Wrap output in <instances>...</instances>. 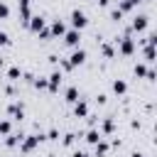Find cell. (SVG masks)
<instances>
[{
  "instance_id": "6da1fadb",
  "label": "cell",
  "mask_w": 157,
  "mask_h": 157,
  "mask_svg": "<svg viewBox=\"0 0 157 157\" xmlns=\"http://www.w3.org/2000/svg\"><path fill=\"white\" fill-rule=\"evenodd\" d=\"M44 140V135L42 132H34V135H25L22 140H20V152H32L39 142Z\"/></svg>"
},
{
  "instance_id": "7a4b0ae2",
  "label": "cell",
  "mask_w": 157,
  "mask_h": 157,
  "mask_svg": "<svg viewBox=\"0 0 157 157\" xmlns=\"http://www.w3.org/2000/svg\"><path fill=\"white\" fill-rule=\"evenodd\" d=\"M115 44H118L120 54H125V56H132V54H135V49H137V44H135V39H132L130 34H125L123 39H115Z\"/></svg>"
},
{
  "instance_id": "3957f363",
  "label": "cell",
  "mask_w": 157,
  "mask_h": 157,
  "mask_svg": "<svg viewBox=\"0 0 157 157\" xmlns=\"http://www.w3.org/2000/svg\"><path fill=\"white\" fill-rule=\"evenodd\" d=\"M86 25H88L86 12H83V10H74V12H71V29H78V32H81Z\"/></svg>"
},
{
  "instance_id": "277c9868",
  "label": "cell",
  "mask_w": 157,
  "mask_h": 157,
  "mask_svg": "<svg viewBox=\"0 0 157 157\" xmlns=\"http://www.w3.org/2000/svg\"><path fill=\"white\" fill-rule=\"evenodd\" d=\"M64 44L71 47V49H76V47L81 44V32H78V29H66V32H64Z\"/></svg>"
},
{
  "instance_id": "5b68a950",
  "label": "cell",
  "mask_w": 157,
  "mask_h": 157,
  "mask_svg": "<svg viewBox=\"0 0 157 157\" xmlns=\"http://www.w3.org/2000/svg\"><path fill=\"white\" fill-rule=\"evenodd\" d=\"M86 61V49H81V47H76L74 52H71V56H69V64H71V69H76V66H81Z\"/></svg>"
},
{
  "instance_id": "8992f818",
  "label": "cell",
  "mask_w": 157,
  "mask_h": 157,
  "mask_svg": "<svg viewBox=\"0 0 157 157\" xmlns=\"http://www.w3.org/2000/svg\"><path fill=\"white\" fill-rule=\"evenodd\" d=\"M61 78H64V76H61V71H59V69H56V71H52V74H49V78H47V83H49V86H47V91L56 93V91H59V86H61Z\"/></svg>"
},
{
  "instance_id": "52a82bcc",
  "label": "cell",
  "mask_w": 157,
  "mask_h": 157,
  "mask_svg": "<svg viewBox=\"0 0 157 157\" xmlns=\"http://www.w3.org/2000/svg\"><path fill=\"white\" fill-rule=\"evenodd\" d=\"M7 115H10L12 120H22V118H25V105L17 103V101L10 103V105H7Z\"/></svg>"
},
{
  "instance_id": "ba28073f",
  "label": "cell",
  "mask_w": 157,
  "mask_h": 157,
  "mask_svg": "<svg viewBox=\"0 0 157 157\" xmlns=\"http://www.w3.org/2000/svg\"><path fill=\"white\" fill-rule=\"evenodd\" d=\"M29 17H32V10H29V0H20V22H22L25 27H27Z\"/></svg>"
},
{
  "instance_id": "9c48e42d",
  "label": "cell",
  "mask_w": 157,
  "mask_h": 157,
  "mask_svg": "<svg viewBox=\"0 0 157 157\" xmlns=\"http://www.w3.org/2000/svg\"><path fill=\"white\" fill-rule=\"evenodd\" d=\"M147 25H150V17H147V15H137V17L132 20V25H130V27H132L135 32H145V29H147Z\"/></svg>"
},
{
  "instance_id": "30bf717a",
  "label": "cell",
  "mask_w": 157,
  "mask_h": 157,
  "mask_svg": "<svg viewBox=\"0 0 157 157\" xmlns=\"http://www.w3.org/2000/svg\"><path fill=\"white\" fill-rule=\"evenodd\" d=\"M64 32H66V25H64L61 20H52V25H49V34H52V37H64Z\"/></svg>"
},
{
  "instance_id": "8fae6325",
  "label": "cell",
  "mask_w": 157,
  "mask_h": 157,
  "mask_svg": "<svg viewBox=\"0 0 157 157\" xmlns=\"http://www.w3.org/2000/svg\"><path fill=\"white\" fill-rule=\"evenodd\" d=\"M44 25H47V22H44V17H42V15H32V17H29V22H27V27H29L34 34H37Z\"/></svg>"
},
{
  "instance_id": "7c38bea8",
  "label": "cell",
  "mask_w": 157,
  "mask_h": 157,
  "mask_svg": "<svg viewBox=\"0 0 157 157\" xmlns=\"http://www.w3.org/2000/svg\"><path fill=\"white\" fill-rule=\"evenodd\" d=\"M74 115H76V118H88V103L78 98V101L74 103Z\"/></svg>"
},
{
  "instance_id": "4fadbf2b",
  "label": "cell",
  "mask_w": 157,
  "mask_h": 157,
  "mask_svg": "<svg viewBox=\"0 0 157 157\" xmlns=\"http://www.w3.org/2000/svg\"><path fill=\"white\" fill-rule=\"evenodd\" d=\"M113 130H115V120H113V118H105V120L101 123V130H98V132H101V135H110Z\"/></svg>"
},
{
  "instance_id": "5bb4252c",
  "label": "cell",
  "mask_w": 157,
  "mask_h": 157,
  "mask_svg": "<svg viewBox=\"0 0 157 157\" xmlns=\"http://www.w3.org/2000/svg\"><path fill=\"white\" fill-rule=\"evenodd\" d=\"M93 147H96V157H105V155H108V150H110V145H108L103 137H101V140H98Z\"/></svg>"
},
{
  "instance_id": "9a60e30c",
  "label": "cell",
  "mask_w": 157,
  "mask_h": 157,
  "mask_svg": "<svg viewBox=\"0 0 157 157\" xmlns=\"http://www.w3.org/2000/svg\"><path fill=\"white\" fill-rule=\"evenodd\" d=\"M78 96H81V93H78V88H76V86H69V88L64 91V98H66L69 103H76V101H78Z\"/></svg>"
},
{
  "instance_id": "2e32d148",
  "label": "cell",
  "mask_w": 157,
  "mask_h": 157,
  "mask_svg": "<svg viewBox=\"0 0 157 157\" xmlns=\"http://www.w3.org/2000/svg\"><path fill=\"white\" fill-rule=\"evenodd\" d=\"M22 137H25L22 132H10V135H5V145H7V147H15V145H20Z\"/></svg>"
},
{
  "instance_id": "e0dca14e",
  "label": "cell",
  "mask_w": 157,
  "mask_h": 157,
  "mask_svg": "<svg viewBox=\"0 0 157 157\" xmlns=\"http://www.w3.org/2000/svg\"><path fill=\"white\" fill-rule=\"evenodd\" d=\"M125 91H128V83H125L123 78H115V81H113V93H115V96H123Z\"/></svg>"
},
{
  "instance_id": "ac0fdd59",
  "label": "cell",
  "mask_w": 157,
  "mask_h": 157,
  "mask_svg": "<svg viewBox=\"0 0 157 157\" xmlns=\"http://www.w3.org/2000/svg\"><path fill=\"white\" fill-rule=\"evenodd\" d=\"M7 78H10V81H20V78H22V69H20V66H10V69H7Z\"/></svg>"
},
{
  "instance_id": "d6986e66",
  "label": "cell",
  "mask_w": 157,
  "mask_h": 157,
  "mask_svg": "<svg viewBox=\"0 0 157 157\" xmlns=\"http://www.w3.org/2000/svg\"><path fill=\"white\" fill-rule=\"evenodd\" d=\"M98 140H101V132H98V130H88V132H86V142H88V145H96Z\"/></svg>"
},
{
  "instance_id": "ffe728a7",
  "label": "cell",
  "mask_w": 157,
  "mask_h": 157,
  "mask_svg": "<svg viewBox=\"0 0 157 157\" xmlns=\"http://www.w3.org/2000/svg\"><path fill=\"white\" fill-rule=\"evenodd\" d=\"M142 54H145V59H147L150 64L155 61V47H152V44H145V49H142Z\"/></svg>"
},
{
  "instance_id": "44dd1931",
  "label": "cell",
  "mask_w": 157,
  "mask_h": 157,
  "mask_svg": "<svg viewBox=\"0 0 157 157\" xmlns=\"http://www.w3.org/2000/svg\"><path fill=\"white\" fill-rule=\"evenodd\" d=\"M12 132V123L10 120H0V135H10Z\"/></svg>"
},
{
  "instance_id": "7402d4cb",
  "label": "cell",
  "mask_w": 157,
  "mask_h": 157,
  "mask_svg": "<svg viewBox=\"0 0 157 157\" xmlns=\"http://www.w3.org/2000/svg\"><path fill=\"white\" fill-rule=\"evenodd\" d=\"M101 52H103L105 59H113V54H115V49H113L110 44H101Z\"/></svg>"
},
{
  "instance_id": "603a6c76",
  "label": "cell",
  "mask_w": 157,
  "mask_h": 157,
  "mask_svg": "<svg viewBox=\"0 0 157 157\" xmlns=\"http://www.w3.org/2000/svg\"><path fill=\"white\" fill-rule=\"evenodd\" d=\"M123 15H125V12H123V10H118V7H113V10H110V20H113V22H120V20H123Z\"/></svg>"
},
{
  "instance_id": "cb8c5ba5",
  "label": "cell",
  "mask_w": 157,
  "mask_h": 157,
  "mask_svg": "<svg viewBox=\"0 0 157 157\" xmlns=\"http://www.w3.org/2000/svg\"><path fill=\"white\" fill-rule=\"evenodd\" d=\"M74 140H76V135H74V132H66V135L61 137V145H66V147H69V145H74Z\"/></svg>"
},
{
  "instance_id": "d4e9b609",
  "label": "cell",
  "mask_w": 157,
  "mask_h": 157,
  "mask_svg": "<svg viewBox=\"0 0 157 157\" xmlns=\"http://www.w3.org/2000/svg\"><path fill=\"white\" fill-rule=\"evenodd\" d=\"M132 71H135V76H145V74H147V66H145V64H135Z\"/></svg>"
},
{
  "instance_id": "484cf974",
  "label": "cell",
  "mask_w": 157,
  "mask_h": 157,
  "mask_svg": "<svg viewBox=\"0 0 157 157\" xmlns=\"http://www.w3.org/2000/svg\"><path fill=\"white\" fill-rule=\"evenodd\" d=\"M32 83H34L37 88H42V91H47V86H49V83H47V78H34Z\"/></svg>"
},
{
  "instance_id": "4316f807",
  "label": "cell",
  "mask_w": 157,
  "mask_h": 157,
  "mask_svg": "<svg viewBox=\"0 0 157 157\" xmlns=\"http://www.w3.org/2000/svg\"><path fill=\"white\" fill-rule=\"evenodd\" d=\"M10 42H12V39H10V34H7V32H0V47H7Z\"/></svg>"
},
{
  "instance_id": "83f0119b",
  "label": "cell",
  "mask_w": 157,
  "mask_h": 157,
  "mask_svg": "<svg viewBox=\"0 0 157 157\" xmlns=\"http://www.w3.org/2000/svg\"><path fill=\"white\" fill-rule=\"evenodd\" d=\"M5 17H10V7L5 2H0V20H5Z\"/></svg>"
},
{
  "instance_id": "f1b7e54d",
  "label": "cell",
  "mask_w": 157,
  "mask_h": 157,
  "mask_svg": "<svg viewBox=\"0 0 157 157\" xmlns=\"http://www.w3.org/2000/svg\"><path fill=\"white\" fill-rule=\"evenodd\" d=\"M37 34H39V39H49V37H52V34H49V27H47V25H44V27H42V29L37 32Z\"/></svg>"
},
{
  "instance_id": "f546056e",
  "label": "cell",
  "mask_w": 157,
  "mask_h": 157,
  "mask_svg": "<svg viewBox=\"0 0 157 157\" xmlns=\"http://www.w3.org/2000/svg\"><path fill=\"white\" fill-rule=\"evenodd\" d=\"M44 140H59V130H54V128H52V130L47 132V137H44Z\"/></svg>"
},
{
  "instance_id": "4dcf8cb0",
  "label": "cell",
  "mask_w": 157,
  "mask_h": 157,
  "mask_svg": "<svg viewBox=\"0 0 157 157\" xmlns=\"http://www.w3.org/2000/svg\"><path fill=\"white\" fill-rule=\"evenodd\" d=\"M59 66H61V69H64V71H69V69H71V64H69V61H64V59H61V61H59Z\"/></svg>"
},
{
  "instance_id": "1f68e13d",
  "label": "cell",
  "mask_w": 157,
  "mask_h": 157,
  "mask_svg": "<svg viewBox=\"0 0 157 157\" xmlns=\"http://www.w3.org/2000/svg\"><path fill=\"white\" fill-rule=\"evenodd\" d=\"M22 78H25V81H27V83H32V81H34V76H32V74H29V71H27V74H22Z\"/></svg>"
},
{
  "instance_id": "d6a6232c",
  "label": "cell",
  "mask_w": 157,
  "mask_h": 157,
  "mask_svg": "<svg viewBox=\"0 0 157 157\" xmlns=\"http://www.w3.org/2000/svg\"><path fill=\"white\" fill-rule=\"evenodd\" d=\"M71 157H88V152H83V150H76Z\"/></svg>"
},
{
  "instance_id": "836d02e7",
  "label": "cell",
  "mask_w": 157,
  "mask_h": 157,
  "mask_svg": "<svg viewBox=\"0 0 157 157\" xmlns=\"http://www.w3.org/2000/svg\"><path fill=\"white\" fill-rule=\"evenodd\" d=\"M130 157H145V155H142V152H137V150H135V152H132V155H130Z\"/></svg>"
},
{
  "instance_id": "e575fe53",
  "label": "cell",
  "mask_w": 157,
  "mask_h": 157,
  "mask_svg": "<svg viewBox=\"0 0 157 157\" xmlns=\"http://www.w3.org/2000/svg\"><path fill=\"white\" fill-rule=\"evenodd\" d=\"M98 2H101V5H103V7H105V5H108V2H110V0H98Z\"/></svg>"
},
{
  "instance_id": "d590c367",
  "label": "cell",
  "mask_w": 157,
  "mask_h": 157,
  "mask_svg": "<svg viewBox=\"0 0 157 157\" xmlns=\"http://www.w3.org/2000/svg\"><path fill=\"white\" fill-rule=\"evenodd\" d=\"M2 66H5V59H2V56H0V69H2Z\"/></svg>"
},
{
  "instance_id": "8d00e7d4",
  "label": "cell",
  "mask_w": 157,
  "mask_h": 157,
  "mask_svg": "<svg viewBox=\"0 0 157 157\" xmlns=\"http://www.w3.org/2000/svg\"><path fill=\"white\" fill-rule=\"evenodd\" d=\"M140 2H150V0H140Z\"/></svg>"
}]
</instances>
